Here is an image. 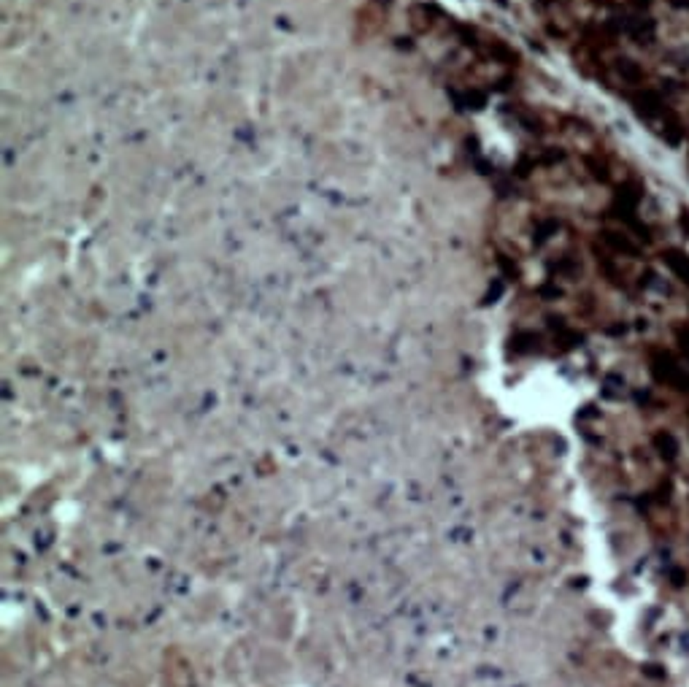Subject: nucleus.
Returning a JSON list of instances; mask_svg holds the SVG:
<instances>
[{
    "mask_svg": "<svg viewBox=\"0 0 689 687\" xmlns=\"http://www.w3.org/2000/svg\"><path fill=\"white\" fill-rule=\"evenodd\" d=\"M665 260H668V265L676 271V274H681V276L687 279L689 276V260L681 255V252H668V255H665Z\"/></svg>",
    "mask_w": 689,
    "mask_h": 687,
    "instance_id": "obj_1",
    "label": "nucleus"
}]
</instances>
